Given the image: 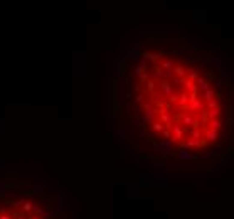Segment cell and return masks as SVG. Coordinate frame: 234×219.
I'll return each instance as SVG.
<instances>
[{
	"label": "cell",
	"instance_id": "cell-1",
	"mask_svg": "<svg viewBox=\"0 0 234 219\" xmlns=\"http://www.w3.org/2000/svg\"><path fill=\"white\" fill-rule=\"evenodd\" d=\"M219 140V132L217 130H205V142H217Z\"/></svg>",
	"mask_w": 234,
	"mask_h": 219
},
{
	"label": "cell",
	"instance_id": "cell-2",
	"mask_svg": "<svg viewBox=\"0 0 234 219\" xmlns=\"http://www.w3.org/2000/svg\"><path fill=\"white\" fill-rule=\"evenodd\" d=\"M32 206H34V204H32L30 201H24V204H22V209L26 211V212H29V211H32Z\"/></svg>",
	"mask_w": 234,
	"mask_h": 219
},
{
	"label": "cell",
	"instance_id": "cell-3",
	"mask_svg": "<svg viewBox=\"0 0 234 219\" xmlns=\"http://www.w3.org/2000/svg\"><path fill=\"white\" fill-rule=\"evenodd\" d=\"M32 212H34V214H39V216H42V207H37V206H32Z\"/></svg>",
	"mask_w": 234,
	"mask_h": 219
},
{
	"label": "cell",
	"instance_id": "cell-4",
	"mask_svg": "<svg viewBox=\"0 0 234 219\" xmlns=\"http://www.w3.org/2000/svg\"><path fill=\"white\" fill-rule=\"evenodd\" d=\"M24 201H26L24 197H22V199H17L15 202H12V206H14V207H19V206H22V204H24Z\"/></svg>",
	"mask_w": 234,
	"mask_h": 219
},
{
	"label": "cell",
	"instance_id": "cell-5",
	"mask_svg": "<svg viewBox=\"0 0 234 219\" xmlns=\"http://www.w3.org/2000/svg\"><path fill=\"white\" fill-rule=\"evenodd\" d=\"M0 219H12L10 214H0Z\"/></svg>",
	"mask_w": 234,
	"mask_h": 219
},
{
	"label": "cell",
	"instance_id": "cell-6",
	"mask_svg": "<svg viewBox=\"0 0 234 219\" xmlns=\"http://www.w3.org/2000/svg\"><path fill=\"white\" fill-rule=\"evenodd\" d=\"M29 219H44L42 216H32V217H29Z\"/></svg>",
	"mask_w": 234,
	"mask_h": 219
},
{
	"label": "cell",
	"instance_id": "cell-7",
	"mask_svg": "<svg viewBox=\"0 0 234 219\" xmlns=\"http://www.w3.org/2000/svg\"><path fill=\"white\" fill-rule=\"evenodd\" d=\"M4 190H5V187H4V185H0V194H4Z\"/></svg>",
	"mask_w": 234,
	"mask_h": 219
}]
</instances>
